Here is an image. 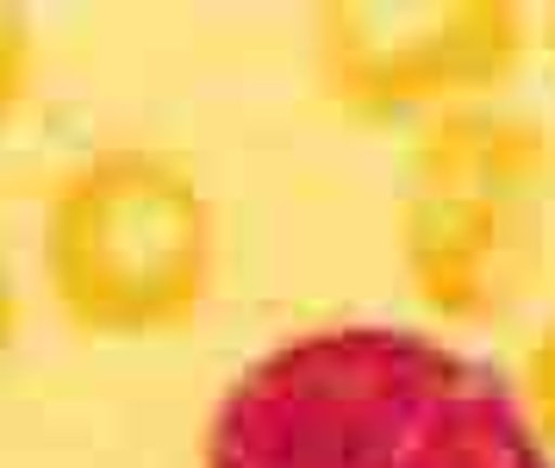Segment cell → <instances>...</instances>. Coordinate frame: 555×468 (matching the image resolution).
<instances>
[{
  "label": "cell",
  "instance_id": "6da1fadb",
  "mask_svg": "<svg viewBox=\"0 0 555 468\" xmlns=\"http://www.w3.org/2000/svg\"><path fill=\"white\" fill-rule=\"evenodd\" d=\"M462 363L393 325L306 331L231 381L201 468H412Z\"/></svg>",
  "mask_w": 555,
  "mask_h": 468
},
{
  "label": "cell",
  "instance_id": "7a4b0ae2",
  "mask_svg": "<svg viewBox=\"0 0 555 468\" xmlns=\"http://www.w3.org/2000/svg\"><path fill=\"white\" fill-rule=\"evenodd\" d=\"M44 275L69 325L151 338L201 313L212 281V200L188 156L101 144L44 200Z\"/></svg>",
  "mask_w": 555,
  "mask_h": 468
},
{
  "label": "cell",
  "instance_id": "3957f363",
  "mask_svg": "<svg viewBox=\"0 0 555 468\" xmlns=\"http://www.w3.org/2000/svg\"><path fill=\"white\" fill-rule=\"evenodd\" d=\"M550 175L543 131L505 113H450L412 150L400 200L405 275L425 306L475 319L512 294L530 244V194Z\"/></svg>",
  "mask_w": 555,
  "mask_h": 468
},
{
  "label": "cell",
  "instance_id": "277c9868",
  "mask_svg": "<svg viewBox=\"0 0 555 468\" xmlns=\"http://www.w3.org/2000/svg\"><path fill=\"white\" fill-rule=\"evenodd\" d=\"M525 56L505 0H344L319 13V69L356 113L487 94Z\"/></svg>",
  "mask_w": 555,
  "mask_h": 468
},
{
  "label": "cell",
  "instance_id": "5b68a950",
  "mask_svg": "<svg viewBox=\"0 0 555 468\" xmlns=\"http://www.w3.org/2000/svg\"><path fill=\"white\" fill-rule=\"evenodd\" d=\"M412 468H550V456L530 438V419L500 375L462 363Z\"/></svg>",
  "mask_w": 555,
  "mask_h": 468
},
{
  "label": "cell",
  "instance_id": "8992f818",
  "mask_svg": "<svg viewBox=\"0 0 555 468\" xmlns=\"http://www.w3.org/2000/svg\"><path fill=\"white\" fill-rule=\"evenodd\" d=\"M26 81H31V25L13 7H0V125L13 119Z\"/></svg>",
  "mask_w": 555,
  "mask_h": 468
},
{
  "label": "cell",
  "instance_id": "52a82bcc",
  "mask_svg": "<svg viewBox=\"0 0 555 468\" xmlns=\"http://www.w3.org/2000/svg\"><path fill=\"white\" fill-rule=\"evenodd\" d=\"M525 388H530V413H537V425L555 438V325L537 338V350H530Z\"/></svg>",
  "mask_w": 555,
  "mask_h": 468
},
{
  "label": "cell",
  "instance_id": "ba28073f",
  "mask_svg": "<svg viewBox=\"0 0 555 468\" xmlns=\"http://www.w3.org/2000/svg\"><path fill=\"white\" fill-rule=\"evenodd\" d=\"M13 325H20V294H13V269H7V256H0V363H7V350H13Z\"/></svg>",
  "mask_w": 555,
  "mask_h": 468
},
{
  "label": "cell",
  "instance_id": "9c48e42d",
  "mask_svg": "<svg viewBox=\"0 0 555 468\" xmlns=\"http://www.w3.org/2000/svg\"><path fill=\"white\" fill-rule=\"evenodd\" d=\"M550 45H555V20H550Z\"/></svg>",
  "mask_w": 555,
  "mask_h": 468
}]
</instances>
